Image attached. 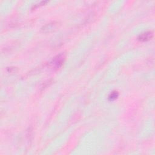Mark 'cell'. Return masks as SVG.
Masks as SVG:
<instances>
[{"mask_svg": "<svg viewBox=\"0 0 155 155\" xmlns=\"http://www.w3.org/2000/svg\"><path fill=\"white\" fill-rule=\"evenodd\" d=\"M65 59V54L63 53L55 56L50 62V65L53 68H59L61 67Z\"/></svg>", "mask_w": 155, "mask_h": 155, "instance_id": "obj_1", "label": "cell"}, {"mask_svg": "<svg viewBox=\"0 0 155 155\" xmlns=\"http://www.w3.org/2000/svg\"><path fill=\"white\" fill-rule=\"evenodd\" d=\"M153 37V33L152 31H148L140 34L139 37L138 39L140 41H147Z\"/></svg>", "mask_w": 155, "mask_h": 155, "instance_id": "obj_2", "label": "cell"}, {"mask_svg": "<svg viewBox=\"0 0 155 155\" xmlns=\"http://www.w3.org/2000/svg\"><path fill=\"white\" fill-rule=\"evenodd\" d=\"M117 95L118 94L117 93H111L110 96H109V99L111 100H113L117 97Z\"/></svg>", "mask_w": 155, "mask_h": 155, "instance_id": "obj_3", "label": "cell"}]
</instances>
